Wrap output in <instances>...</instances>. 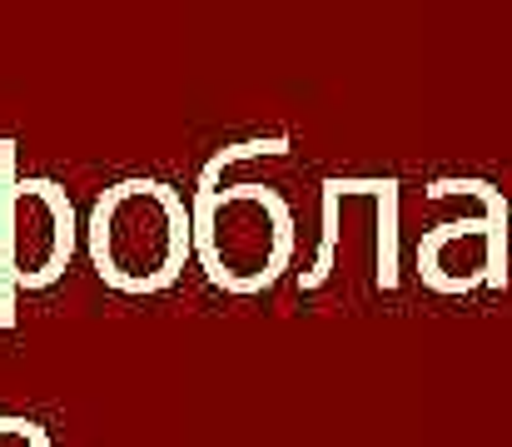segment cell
I'll use <instances>...</instances> for the list:
<instances>
[{
	"label": "cell",
	"instance_id": "obj_1",
	"mask_svg": "<svg viewBox=\"0 0 512 447\" xmlns=\"http://www.w3.org/2000/svg\"><path fill=\"white\" fill-rule=\"evenodd\" d=\"M184 254H189V214L165 184L125 179L95 199L90 259L105 284L125 294H155L174 284Z\"/></svg>",
	"mask_w": 512,
	"mask_h": 447
},
{
	"label": "cell",
	"instance_id": "obj_2",
	"mask_svg": "<svg viewBox=\"0 0 512 447\" xmlns=\"http://www.w3.org/2000/svg\"><path fill=\"white\" fill-rule=\"evenodd\" d=\"M189 244L199 249L209 279L249 294L284 274L294 254V214L274 189L234 184L199 204L189 219Z\"/></svg>",
	"mask_w": 512,
	"mask_h": 447
},
{
	"label": "cell",
	"instance_id": "obj_3",
	"mask_svg": "<svg viewBox=\"0 0 512 447\" xmlns=\"http://www.w3.org/2000/svg\"><path fill=\"white\" fill-rule=\"evenodd\" d=\"M5 224L10 274L20 284H50L70 259V204L55 194V184H20L5 204Z\"/></svg>",
	"mask_w": 512,
	"mask_h": 447
}]
</instances>
